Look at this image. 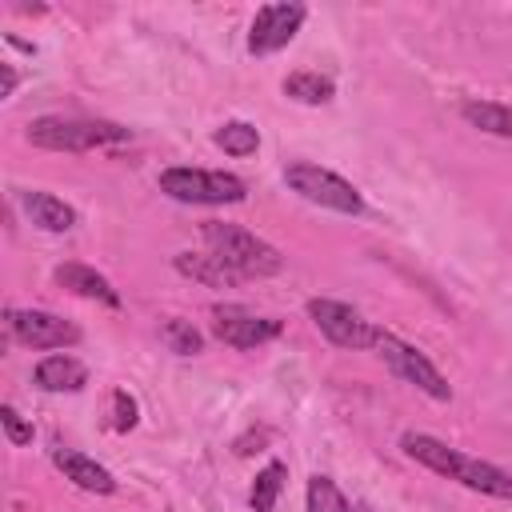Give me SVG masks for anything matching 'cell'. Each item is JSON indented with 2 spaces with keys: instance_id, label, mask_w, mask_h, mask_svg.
Instances as JSON below:
<instances>
[{
  "instance_id": "13",
  "label": "cell",
  "mask_w": 512,
  "mask_h": 512,
  "mask_svg": "<svg viewBox=\"0 0 512 512\" xmlns=\"http://www.w3.org/2000/svg\"><path fill=\"white\" fill-rule=\"evenodd\" d=\"M20 208H24L28 220H32L36 228H44V232H68V228H76V208L64 204L60 196H52V192L24 188V192H20Z\"/></svg>"
},
{
  "instance_id": "10",
  "label": "cell",
  "mask_w": 512,
  "mask_h": 512,
  "mask_svg": "<svg viewBox=\"0 0 512 512\" xmlns=\"http://www.w3.org/2000/svg\"><path fill=\"white\" fill-rule=\"evenodd\" d=\"M212 336L224 340L228 348H260L280 336V320L256 316L240 304H216L212 308Z\"/></svg>"
},
{
  "instance_id": "23",
  "label": "cell",
  "mask_w": 512,
  "mask_h": 512,
  "mask_svg": "<svg viewBox=\"0 0 512 512\" xmlns=\"http://www.w3.org/2000/svg\"><path fill=\"white\" fill-rule=\"evenodd\" d=\"M112 428H120V432L136 428V400H132L124 388L112 392Z\"/></svg>"
},
{
  "instance_id": "17",
  "label": "cell",
  "mask_w": 512,
  "mask_h": 512,
  "mask_svg": "<svg viewBox=\"0 0 512 512\" xmlns=\"http://www.w3.org/2000/svg\"><path fill=\"white\" fill-rule=\"evenodd\" d=\"M284 96H292V100H300V104H328V100L336 96V84H332L328 76H320V72L300 68V72L284 76Z\"/></svg>"
},
{
  "instance_id": "22",
  "label": "cell",
  "mask_w": 512,
  "mask_h": 512,
  "mask_svg": "<svg viewBox=\"0 0 512 512\" xmlns=\"http://www.w3.org/2000/svg\"><path fill=\"white\" fill-rule=\"evenodd\" d=\"M0 424H4V436H8L12 444H32V424H28L12 404L0 408Z\"/></svg>"
},
{
  "instance_id": "11",
  "label": "cell",
  "mask_w": 512,
  "mask_h": 512,
  "mask_svg": "<svg viewBox=\"0 0 512 512\" xmlns=\"http://www.w3.org/2000/svg\"><path fill=\"white\" fill-rule=\"evenodd\" d=\"M52 464L64 472V480H72L84 492H96V496H112L116 492V476L104 464H96L92 456L76 452V448H52Z\"/></svg>"
},
{
  "instance_id": "12",
  "label": "cell",
  "mask_w": 512,
  "mask_h": 512,
  "mask_svg": "<svg viewBox=\"0 0 512 512\" xmlns=\"http://www.w3.org/2000/svg\"><path fill=\"white\" fill-rule=\"evenodd\" d=\"M172 268L180 276L204 284V288H236V284H244V276L232 264H224L220 256H212V252H176Z\"/></svg>"
},
{
  "instance_id": "18",
  "label": "cell",
  "mask_w": 512,
  "mask_h": 512,
  "mask_svg": "<svg viewBox=\"0 0 512 512\" xmlns=\"http://www.w3.org/2000/svg\"><path fill=\"white\" fill-rule=\"evenodd\" d=\"M212 140H216V148H224L228 156H252V152L260 148V132H256L252 124H244V120L220 124Z\"/></svg>"
},
{
  "instance_id": "9",
  "label": "cell",
  "mask_w": 512,
  "mask_h": 512,
  "mask_svg": "<svg viewBox=\"0 0 512 512\" xmlns=\"http://www.w3.org/2000/svg\"><path fill=\"white\" fill-rule=\"evenodd\" d=\"M8 332L28 348H72L80 328L44 308H8Z\"/></svg>"
},
{
  "instance_id": "8",
  "label": "cell",
  "mask_w": 512,
  "mask_h": 512,
  "mask_svg": "<svg viewBox=\"0 0 512 512\" xmlns=\"http://www.w3.org/2000/svg\"><path fill=\"white\" fill-rule=\"evenodd\" d=\"M308 8L296 4V0H280V4H264L256 16H252V28H248V52L252 56H268V52H280L304 24Z\"/></svg>"
},
{
  "instance_id": "15",
  "label": "cell",
  "mask_w": 512,
  "mask_h": 512,
  "mask_svg": "<svg viewBox=\"0 0 512 512\" xmlns=\"http://www.w3.org/2000/svg\"><path fill=\"white\" fill-rule=\"evenodd\" d=\"M36 384H40L44 392H80V388L88 384V368H84L76 356L56 352V356H44V360L36 364Z\"/></svg>"
},
{
  "instance_id": "3",
  "label": "cell",
  "mask_w": 512,
  "mask_h": 512,
  "mask_svg": "<svg viewBox=\"0 0 512 512\" xmlns=\"http://www.w3.org/2000/svg\"><path fill=\"white\" fill-rule=\"evenodd\" d=\"M128 128L112 120H84V116H36L28 124V144L48 152H92L108 144H124Z\"/></svg>"
},
{
  "instance_id": "7",
  "label": "cell",
  "mask_w": 512,
  "mask_h": 512,
  "mask_svg": "<svg viewBox=\"0 0 512 512\" xmlns=\"http://www.w3.org/2000/svg\"><path fill=\"white\" fill-rule=\"evenodd\" d=\"M376 348H380L384 364H388L400 380L416 384V388H420L424 396H432V400H452V384L440 376V368H436L420 348H412L408 340H400V336H392V332H384Z\"/></svg>"
},
{
  "instance_id": "1",
  "label": "cell",
  "mask_w": 512,
  "mask_h": 512,
  "mask_svg": "<svg viewBox=\"0 0 512 512\" xmlns=\"http://www.w3.org/2000/svg\"><path fill=\"white\" fill-rule=\"evenodd\" d=\"M400 448L416 464H424V468H432V472H440V476H448V480H456V484H464L472 492H484V496H496V500H512V472H504V468H496L488 460H476V456H468L460 448H448L444 440H436L428 432H404Z\"/></svg>"
},
{
  "instance_id": "2",
  "label": "cell",
  "mask_w": 512,
  "mask_h": 512,
  "mask_svg": "<svg viewBox=\"0 0 512 512\" xmlns=\"http://www.w3.org/2000/svg\"><path fill=\"white\" fill-rule=\"evenodd\" d=\"M200 236H204L208 252H212V256H220L224 264H232V268H236L244 280L276 276V272L284 268V256H280V252H276L268 240H260L256 232H248V228H240V224L204 220Z\"/></svg>"
},
{
  "instance_id": "4",
  "label": "cell",
  "mask_w": 512,
  "mask_h": 512,
  "mask_svg": "<svg viewBox=\"0 0 512 512\" xmlns=\"http://www.w3.org/2000/svg\"><path fill=\"white\" fill-rule=\"evenodd\" d=\"M160 192L180 204H240L248 196L244 180L232 172H208V168H164Z\"/></svg>"
},
{
  "instance_id": "16",
  "label": "cell",
  "mask_w": 512,
  "mask_h": 512,
  "mask_svg": "<svg viewBox=\"0 0 512 512\" xmlns=\"http://www.w3.org/2000/svg\"><path fill=\"white\" fill-rule=\"evenodd\" d=\"M460 116L480 128V132H492V136H512V108L496 104V100H464Z\"/></svg>"
},
{
  "instance_id": "14",
  "label": "cell",
  "mask_w": 512,
  "mask_h": 512,
  "mask_svg": "<svg viewBox=\"0 0 512 512\" xmlns=\"http://www.w3.org/2000/svg\"><path fill=\"white\" fill-rule=\"evenodd\" d=\"M52 280H56L60 288L84 296V300H96V304H108V308L120 304V292L108 284V276H100V272L88 268V264H60V268L52 272Z\"/></svg>"
},
{
  "instance_id": "21",
  "label": "cell",
  "mask_w": 512,
  "mask_h": 512,
  "mask_svg": "<svg viewBox=\"0 0 512 512\" xmlns=\"http://www.w3.org/2000/svg\"><path fill=\"white\" fill-rule=\"evenodd\" d=\"M304 500H308V512H352L348 496L336 488V480H332V476H312V480H308Z\"/></svg>"
},
{
  "instance_id": "20",
  "label": "cell",
  "mask_w": 512,
  "mask_h": 512,
  "mask_svg": "<svg viewBox=\"0 0 512 512\" xmlns=\"http://www.w3.org/2000/svg\"><path fill=\"white\" fill-rule=\"evenodd\" d=\"M160 340H164V348L176 352V356H196V352L204 348V336L192 328V320H180V316H172V320L160 324Z\"/></svg>"
},
{
  "instance_id": "5",
  "label": "cell",
  "mask_w": 512,
  "mask_h": 512,
  "mask_svg": "<svg viewBox=\"0 0 512 512\" xmlns=\"http://www.w3.org/2000/svg\"><path fill=\"white\" fill-rule=\"evenodd\" d=\"M284 184L304 196L308 204H320V208H332V212H344V216H360L364 212V196L356 192V184H348L344 176L320 168V164H308V160H296L284 168Z\"/></svg>"
},
{
  "instance_id": "24",
  "label": "cell",
  "mask_w": 512,
  "mask_h": 512,
  "mask_svg": "<svg viewBox=\"0 0 512 512\" xmlns=\"http://www.w3.org/2000/svg\"><path fill=\"white\" fill-rule=\"evenodd\" d=\"M0 76H4L0 96H12V92H16V72H12V64H0Z\"/></svg>"
},
{
  "instance_id": "6",
  "label": "cell",
  "mask_w": 512,
  "mask_h": 512,
  "mask_svg": "<svg viewBox=\"0 0 512 512\" xmlns=\"http://www.w3.org/2000/svg\"><path fill=\"white\" fill-rule=\"evenodd\" d=\"M308 316L320 328V336L328 344H336V348H376L380 336H384V328L364 320L352 304H340V300H328V296H312L308 300Z\"/></svg>"
},
{
  "instance_id": "19",
  "label": "cell",
  "mask_w": 512,
  "mask_h": 512,
  "mask_svg": "<svg viewBox=\"0 0 512 512\" xmlns=\"http://www.w3.org/2000/svg\"><path fill=\"white\" fill-rule=\"evenodd\" d=\"M280 488H284V464H280V460H272V464H268V468H260V472H256V480H252V496H248L252 512H272V508H276Z\"/></svg>"
}]
</instances>
